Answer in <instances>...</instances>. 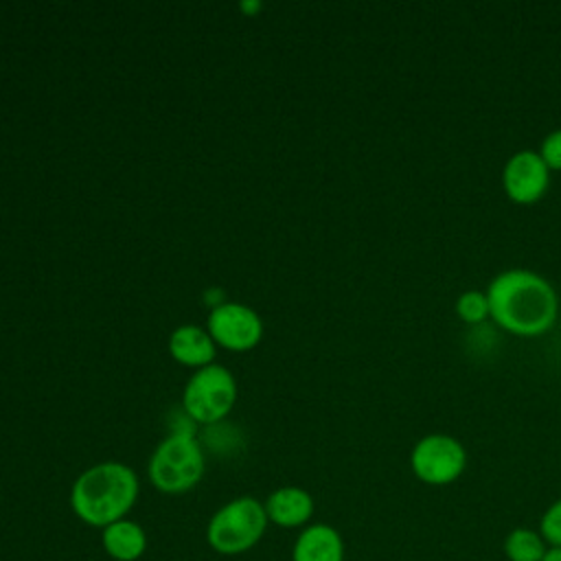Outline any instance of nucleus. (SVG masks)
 I'll use <instances>...</instances> for the list:
<instances>
[{"label": "nucleus", "mask_w": 561, "mask_h": 561, "mask_svg": "<svg viewBox=\"0 0 561 561\" xmlns=\"http://www.w3.org/2000/svg\"><path fill=\"white\" fill-rule=\"evenodd\" d=\"M486 298L491 318L522 337L546 333L559 313L554 287L537 272L522 267L497 274L486 289Z\"/></svg>", "instance_id": "f257e3e1"}, {"label": "nucleus", "mask_w": 561, "mask_h": 561, "mask_svg": "<svg viewBox=\"0 0 561 561\" xmlns=\"http://www.w3.org/2000/svg\"><path fill=\"white\" fill-rule=\"evenodd\" d=\"M136 497L138 478L134 469L123 462H99L85 469L70 489V506L75 515L99 528L125 519Z\"/></svg>", "instance_id": "f03ea898"}, {"label": "nucleus", "mask_w": 561, "mask_h": 561, "mask_svg": "<svg viewBox=\"0 0 561 561\" xmlns=\"http://www.w3.org/2000/svg\"><path fill=\"white\" fill-rule=\"evenodd\" d=\"M204 476V454L195 434H169L149 458V478L162 493H184Z\"/></svg>", "instance_id": "7ed1b4c3"}, {"label": "nucleus", "mask_w": 561, "mask_h": 561, "mask_svg": "<svg viewBox=\"0 0 561 561\" xmlns=\"http://www.w3.org/2000/svg\"><path fill=\"white\" fill-rule=\"evenodd\" d=\"M267 522L261 502L254 497H237L210 517L206 539L219 554H241L263 537Z\"/></svg>", "instance_id": "20e7f679"}, {"label": "nucleus", "mask_w": 561, "mask_h": 561, "mask_svg": "<svg viewBox=\"0 0 561 561\" xmlns=\"http://www.w3.org/2000/svg\"><path fill=\"white\" fill-rule=\"evenodd\" d=\"M237 401L234 375L221 364L197 368L182 392V405L191 421L213 425L221 421Z\"/></svg>", "instance_id": "39448f33"}, {"label": "nucleus", "mask_w": 561, "mask_h": 561, "mask_svg": "<svg viewBox=\"0 0 561 561\" xmlns=\"http://www.w3.org/2000/svg\"><path fill=\"white\" fill-rule=\"evenodd\" d=\"M410 465L421 482L443 486L460 478L467 465V454L454 436L430 434L414 445Z\"/></svg>", "instance_id": "423d86ee"}, {"label": "nucleus", "mask_w": 561, "mask_h": 561, "mask_svg": "<svg viewBox=\"0 0 561 561\" xmlns=\"http://www.w3.org/2000/svg\"><path fill=\"white\" fill-rule=\"evenodd\" d=\"M208 333L215 344L230 351H248L259 344L263 335L261 316L243 302H219L208 313Z\"/></svg>", "instance_id": "0eeeda50"}, {"label": "nucleus", "mask_w": 561, "mask_h": 561, "mask_svg": "<svg viewBox=\"0 0 561 561\" xmlns=\"http://www.w3.org/2000/svg\"><path fill=\"white\" fill-rule=\"evenodd\" d=\"M550 184V169L539 151H517L502 169V186L515 204H533L541 199Z\"/></svg>", "instance_id": "6e6552de"}, {"label": "nucleus", "mask_w": 561, "mask_h": 561, "mask_svg": "<svg viewBox=\"0 0 561 561\" xmlns=\"http://www.w3.org/2000/svg\"><path fill=\"white\" fill-rule=\"evenodd\" d=\"M267 519L283 528H296L313 515V500L300 486H280L263 504Z\"/></svg>", "instance_id": "1a4fd4ad"}, {"label": "nucleus", "mask_w": 561, "mask_h": 561, "mask_svg": "<svg viewBox=\"0 0 561 561\" xmlns=\"http://www.w3.org/2000/svg\"><path fill=\"white\" fill-rule=\"evenodd\" d=\"M215 340L208 329L197 324H182L169 337V353L184 366H208L215 357Z\"/></svg>", "instance_id": "9d476101"}, {"label": "nucleus", "mask_w": 561, "mask_h": 561, "mask_svg": "<svg viewBox=\"0 0 561 561\" xmlns=\"http://www.w3.org/2000/svg\"><path fill=\"white\" fill-rule=\"evenodd\" d=\"M294 561H344V541L333 526H307L294 543Z\"/></svg>", "instance_id": "9b49d317"}, {"label": "nucleus", "mask_w": 561, "mask_h": 561, "mask_svg": "<svg viewBox=\"0 0 561 561\" xmlns=\"http://www.w3.org/2000/svg\"><path fill=\"white\" fill-rule=\"evenodd\" d=\"M103 548L116 561H136L147 550V535L136 522L118 519L103 528Z\"/></svg>", "instance_id": "f8f14e48"}, {"label": "nucleus", "mask_w": 561, "mask_h": 561, "mask_svg": "<svg viewBox=\"0 0 561 561\" xmlns=\"http://www.w3.org/2000/svg\"><path fill=\"white\" fill-rule=\"evenodd\" d=\"M548 548L541 533L530 528H515L504 539V554L508 561H541Z\"/></svg>", "instance_id": "ddd939ff"}, {"label": "nucleus", "mask_w": 561, "mask_h": 561, "mask_svg": "<svg viewBox=\"0 0 561 561\" xmlns=\"http://www.w3.org/2000/svg\"><path fill=\"white\" fill-rule=\"evenodd\" d=\"M456 313L460 316V320H465L469 324L484 322L491 316L486 291H478V289L462 291L456 300Z\"/></svg>", "instance_id": "4468645a"}, {"label": "nucleus", "mask_w": 561, "mask_h": 561, "mask_svg": "<svg viewBox=\"0 0 561 561\" xmlns=\"http://www.w3.org/2000/svg\"><path fill=\"white\" fill-rule=\"evenodd\" d=\"M539 533L550 548H561V500L552 502L541 517Z\"/></svg>", "instance_id": "2eb2a0df"}, {"label": "nucleus", "mask_w": 561, "mask_h": 561, "mask_svg": "<svg viewBox=\"0 0 561 561\" xmlns=\"http://www.w3.org/2000/svg\"><path fill=\"white\" fill-rule=\"evenodd\" d=\"M539 156L546 162L548 169H557L561 171V129L550 131L539 147Z\"/></svg>", "instance_id": "dca6fc26"}, {"label": "nucleus", "mask_w": 561, "mask_h": 561, "mask_svg": "<svg viewBox=\"0 0 561 561\" xmlns=\"http://www.w3.org/2000/svg\"><path fill=\"white\" fill-rule=\"evenodd\" d=\"M541 561H561V548H548V552Z\"/></svg>", "instance_id": "f3484780"}, {"label": "nucleus", "mask_w": 561, "mask_h": 561, "mask_svg": "<svg viewBox=\"0 0 561 561\" xmlns=\"http://www.w3.org/2000/svg\"><path fill=\"white\" fill-rule=\"evenodd\" d=\"M241 7H243V9H252V11H256V9L261 7V2H241Z\"/></svg>", "instance_id": "a211bd4d"}]
</instances>
